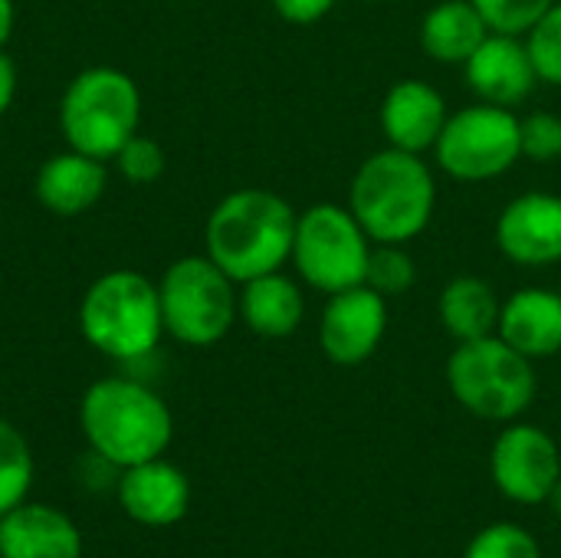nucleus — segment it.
I'll list each match as a JSON object with an SVG mask.
<instances>
[{"label": "nucleus", "mask_w": 561, "mask_h": 558, "mask_svg": "<svg viewBox=\"0 0 561 558\" xmlns=\"http://www.w3.org/2000/svg\"><path fill=\"white\" fill-rule=\"evenodd\" d=\"M115 164L122 171V178H128L131 184H151L164 174V151L154 138H145V135H131L118 155H115Z\"/></svg>", "instance_id": "cd10ccee"}, {"label": "nucleus", "mask_w": 561, "mask_h": 558, "mask_svg": "<svg viewBox=\"0 0 561 558\" xmlns=\"http://www.w3.org/2000/svg\"><path fill=\"white\" fill-rule=\"evenodd\" d=\"M388 332V299L371 286L332 293L319 319V349L332 365L352 368L368 362Z\"/></svg>", "instance_id": "9b49d317"}, {"label": "nucleus", "mask_w": 561, "mask_h": 558, "mask_svg": "<svg viewBox=\"0 0 561 558\" xmlns=\"http://www.w3.org/2000/svg\"><path fill=\"white\" fill-rule=\"evenodd\" d=\"M33 487V451L26 437L0 418V516L26 500Z\"/></svg>", "instance_id": "4be33fe9"}, {"label": "nucleus", "mask_w": 561, "mask_h": 558, "mask_svg": "<svg viewBox=\"0 0 561 558\" xmlns=\"http://www.w3.org/2000/svg\"><path fill=\"white\" fill-rule=\"evenodd\" d=\"M371 247V237L348 204H312L296 220L289 260L306 286L332 296L365 283Z\"/></svg>", "instance_id": "6e6552de"}, {"label": "nucleus", "mask_w": 561, "mask_h": 558, "mask_svg": "<svg viewBox=\"0 0 561 558\" xmlns=\"http://www.w3.org/2000/svg\"><path fill=\"white\" fill-rule=\"evenodd\" d=\"M371 3H378V0H371Z\"/></svg>", "instance_id": "473e14b6"}, {"label": "nucleus", "mask_w": 561, "mask_h": 558, "mask_svg": "<svg viewBox=\"0 0 561 558\" xmlns=\"http://www.w3.org/2000/svg\"><path fill=\"white\" fill-rule=\"evenodd\" d=\"M378 118L391 148L424 155V151H434L450 112H447L444 95L431 82L401 79L385 92Z\"/></svg>", "instance_id": "2eb2a0df"}, {"label": "nucleus", "mask_w": 561, "mask_h": 558, "mask_svg": "<svg viewBox=\"0 0 561 558\" xmlns=\"http://www.w3.org/2000/svg\"><path fill=\"white\" fill-rule=\"evenodd\" d=\"M115 500L131 523L148 529H168L187 516L191 483L181 467L168 464L164 457H154L118 474Z\"/></svg>", "instance_id": "4468645a"}, {"label": "nucleus", "mask_w": 561, "mask_h": 558, "mask_svg": "<svg viewBox=\"0 0 561 558\" xmlns=\"http://www.w3.org/2000/svg\"><path fill=\"white\" fill-rule=\"evenodd\" d=\"M463 72L477 102H490L500 109L523 105L539 86L526 36L510 33H490L463 62Z\"/></svg>", "instance_id": "ddd939ff"}, {"label": "nucleus", "mask_w": 561, "mask_h": 558, "mask_svg": "<svg viewBox=\"0 0 561 558\" xmlns=\"http://www.w3.org/2000/svg\"><path fill=\"white\" fill-rule=\"evenodd\" d=\"M486 20L490 33L526 36L556 0H470Z\"/></svg>", "instance_id": "a878e982"}, {"label": "nucleus", "mask_w": 561, "mask_h": 558, "mask_svg": "<svg viewBox=\"0 0 561 558\" xmlns=\"http://www.w3.org/2000/svg\"><path fill=\"white\" fill-rule=\"evenodd\" d=\"M496 335L526 358H552L561 352V289L526 286L503 299Z\"/></svg>", "instance_id": "f3484780"}, {"label": "nucleus", "mask_w": 561, "mask_h": 558, "mask_svg": "<svg viewBox=\"0 0 561 558\" xmlns=\"http://www.w3.org/2000/svg\"><path fill=\"white\" fill-rule=\"evenodd\" d=\"M523 158L536 164H552L561 158V115L556 112H529L519 118Z\"/></svg>", "instance_id": "bb28decb"}, {"label": "nucleus", "mask_w": 561, "mask_h": 558, "mask_svg": "<svg viewBox=\"0 0 561 558\" xmlns=\"http://www.w3.org/2000/svg\"><path fill=\"white\" fill-rule=\"evenodd\" d=\"M270 3L286 23L309 26V23H319L322 16H329L339 0H270Z\"/></svg>", "instance_id": "c85d7f7f"}, {"label": "nucleus", "mask_w": 561, "mask_h": 558, "mask_svg": "<svg viewBox=\"0 0 561 558\" xmlns=\"http://www.w3.org/2000/svg\"><path fill=\"white\" fill-rule=\"evenodd\" d=\"M141 95L128 72L112 66L82 69L62 92L59 128L72 151L89 158H115L118 148L138 132Z\"/></svg>", "instance_id": "423d86ee"}, {"label": "nucleus", "mask_w": 561, "mask_h": 558, "mask_svg": "<svg viewBox=\"0 0 561 558\" xmlns=\"http://www.w3.org/2000/svg\"><path fill=\"white\" fill-rule=\"evenodd\" d=\"M437 207V181L424 155L381 148L368 155L348 187V210L365 227L371 243L417 240Z\"/></svg>", "instance_id": "f257e3e1"}, {"label": "nucleus", "mask_w": 561, "mask_h": 558, "mask_svg": "<svg viewBox=\"0 0 561 558\" xmlns=\"http://www.w3.org/2000/svg\"><path fill=\"white\" fill-rule=\"evenodd\" d=\"M240 286L243 289L237 296V312L247 322V329L256 332L260 339H286L302 326L306 316L302 289L283 270L263 273Z\"/></svg>", "instance_id": "6ab92c4d"}, {"label": "nucleus", "mask_w": 561, "mask_h": 558, "mask_svg": "<svg viewBox=\"0 0 561 558\" xmlns=\"http://www.w3.org/2000/svg\"><path fill=\"white\" fill-rule=\"evenodd\" d=\"M417 283L414 257L408 253V243H375L365 270V286L381 293L385 299L404 296Z\"/></svg>", "instance_id": "5701e85b"}, {"label": "nucleus", "mask_w": 561, "mask_h": 558, "mask_svg": "<svg viewBox=\"0 0 561 558\" xmlns=\"http://www.w3.org/2000/svg\"><path fill=\"white\" fill-rule=\"evenodd\" d=\"M526 46H529L539 82L561 89V0H556L546 10V16L526 33Z\"/></svg>", "instance_id": "393cba45"}, {"label": "nucleus", "mask_w": 561, "mask_h": 558, "mask_svg": "<svg viewBox=\"0 0 561 558\" xmlns=\"http://www.w3.org/2000/svg\"><path fill=\"white\" fill-rule=\"evenodd\" d=\"M79 424L89 451L118 470L164 457L174 434L168 405L131 378L92 382L79 405Z\"/></svg>", "instance_id": "7ed1b4c3"}, {"label": "nucleus", "mask_w": 561, "mask_h": 558, "mask_svg": "<svg viewBox=\"0 0 561 558\" xmlns=\"http://www.w3.org/2000/svg\"><path fill=\"white\" fill-rule=\"evenodd\" d=\"M503 299L483 276H454L437 299V316L454 342L496 335Z\"/></svg>", "instance_id": "412c9836"}, {"label": "nucleus", "mask_w": 561, "mask_h": 558, "mask_svg": "<svg viewBox=\"0 0 561 558\" xmlns=\"http://www.w3.org/2000/svg\"><path fill=\"white\" fill-rule=\"evenodd\" d=\"M444 174L463 184H480L506 174L523 158L519 115L490 102H473L454 112L434 145Z\"/></svg>", "instance_id": "1a4fd4ad"}, {"label": "nucleus", "mask_w": 561, "mask_h": 558, "mask_svg": "<svg viewBox=\"0 0 561 558\" xmlns=\"http://www.w3.org/2000/svg\"><path fill=\"white\" fill-rule=\"evenodd\" d=\"M36 201L56 217H79L105 191V164L82 151H62L39 164L36 171Z\"/></svg>", "instance_id": "a211bd4d"}, {"label": "nucleus", "mask_w": 561, "mask_h": 558, "mask_svg": "<svg viewBox=\"0 0 561 558\" xmlns=\"http://www.w3.org/2000/svg\"><path fill=\"white\" fill-rule=\"evenodd\" d=\"M13 95H16V62L0 49V115H7Z\"/></svg>", "instance_id": "c756f323"}, {"label": "nucleus", "mask_w": 561, "mask_h": 558, "mask_svg": "<svg viewBox=\"0 0 561 558\" xmlns=\"http://www.w3.org/2000/svg\"><path fill=\"white\" fill-rule=\"evenodd\" d=\"M546 503L552 506V513H556V516H559V520H561V480H559V483H556V490L549 493V500H546Z\"/></svg>", "instance_id": "2f4dec72"}, {"label": "nucleus", "mask_w": 561, "mask_h": 558, "mask_svg": "<svg viewBox=\"0 0 561 558\" xmlns=\"http://www.w3.org/2000/svg\"><path fill=\"white\" fill-rule=\"evenodd\" d=\"M496 247L506 260L539 270L561 263V197L529 191L513 197L496 217Z\"/></svg>", "instance_id": "f8f14e48"}, {"label": "nucleus", "mask_w": 561, "mask_h": 558, "mask_svg": "<svg viewBox=\"0 0 561 558\" xmlns=\"http://www.w3.org/2000/svg\"><path fill=\"white\" fill-rule=\"evenodd\" d=\"M496 490L519 506H539L561 480V451L556 437L536 424L510 421L490 454Z\"/></svg>", "instance_id": "9d476101"}, {"label": "nucleus", "mask_w": 561, "mask_h": 558, "mask_svg": "<svg viewBox=\"0 0 561 558\" xmlns=\"http://www.w3.org/2000/svg\"><path fill=\"white\" fill-rule=\"evenodd\" d=\"M233 286L237 283L207 253L174 260L158 283L164 332L181 345H217L240 319V293Z\"/></svg>", "instance_id": "0eeeda50"}, {"label": "nucleus", "mask_w": 561, "mask_h": 558, "mask_svg": "<svg viewBox=\"0 0 561 558\" xmlns=\"http://www.w3.org/2000/svg\"><path fill=\"white\" fill-rule=\"evenodd\" d=\"M463 558H542V549L529 529L516 523H493L470 539Z\"/></svg>", "instance_id": "b1692460"}, {"label": "nucleus", "mask_w": 561, "mask_h": 558, "mask_svg": "<svg viewBox=\"0 0 561 558\" xmlns=\"http://www.w3.org/2000/svg\"><path fill=\"white\" fill-rule=\"evenodd\" d=\"M447 388L473 418L510 424L519 421L539 391L533 358L500 335L457 342L447 358Z\"/></svg>", "instance_id": "39448f33"}, {"label": "nucleus", "mask_w": 561, "mask_h": 558, "mask_svg": "<svg viewBox=\"0 0 561 558\" xmlns=\"http://www.w3.org/2000/svg\"><path fill=\"white\" fill-rule=\"evenodd\" d=\"M490 36L486 20L470 0H440L421 20V49L444 66H463L477 46Z\"/></svg>", "instance_id": "aec40b11"}, {"label": "nucleus", "mask_w": 561, "mask_h": 558, "mask_svg": "<svg viewBox=\"0 0 561 558\" xmlns=\"http://www.w3.org/2000/svg\"><path fill=\"white\" fill-rule=\"evenodd\" d=\"M296 220L299 214L286 197L266 187H240L207 217V257L233 283L276 273L293 257Z\"/></svg>", "instance_id": "f03ea898"}, {"label": "nucleus", "mask_w": 561, "mask_h": 558, "mask_svg": "<svg viewBox=\"0 0 561 558\" xmlns=\"http://www.w3.org/2000/svg\"><path fill=\"white\" fill-rule=\"evenodd\" d=\"M10 30H13V0H0V49L10 39Z\"/></svg>", "instance_id": "7c9ffc66"}, {"label": "nucleus", "mask_w": 561, "mask_h": 558, "mask_svg": "<svg viewBox=\"0 0 561 558\" xmlns=\"http://www.w3.org/2000/svg\"><path fill=\"white\" fill-rule=\"evenodd\" d=\"M79 329L95 352L115 362L151 355L164 332L158 286L135 270L102 273L79 303Z\"/></svg>", "instance_id": "20e7f679"}, {"label": "nucleus", "mask_w": 561, "mask_h": 558, "mask_svg": "<svg viewBox=\"0 0 561 558\" xmlns=\"http://www.w3.org/2000/svg\"><path fill=\"white\" fill-rule=\"evenodd\" d=\"M0 558H82V533L62 510L23 500L0 516Z\"/></svg>", "instance_id": "dca6fc26"}]
</instances>
